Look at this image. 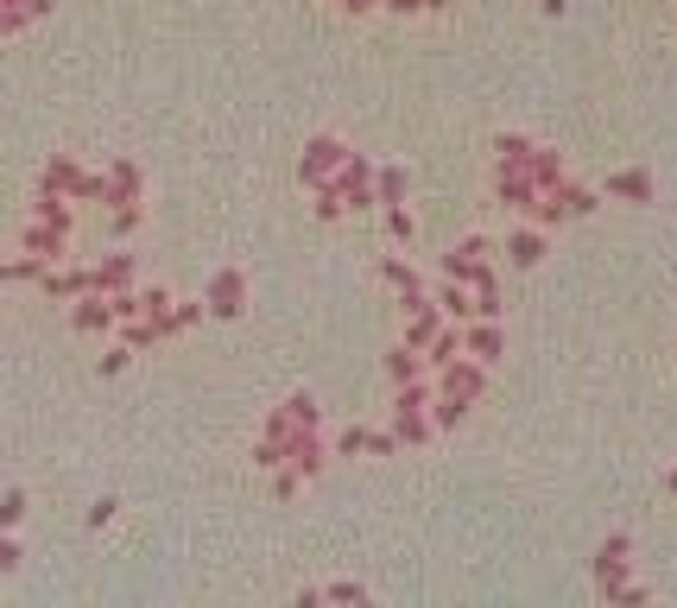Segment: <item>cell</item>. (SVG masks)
Instances as JSON below:
<instances>
[{
    "label": "cell",
    "mask_w": 677,
    "mask_h": 608,
    "mask_svg": "<svg viewBox=\"0 0 677 608\" xmlns=\"http://www.w3.org/2000/svg\"><path fill=\"white\" fill-rule=\"evenodd\" d=\"M424 406H431V394H424V387H406V394H399V412H393V437H399V444H424V437H431V412H424Z\"/></svg>",
    "instance_id": "obj_1"
},
{
    "label": "cell",
    "mask_w": 677,
    "mask_h": 608,
    "mask_svg": "<svg viewBox=\"0 0 677 608\" xmlns=\"http://www.w3.org/2000/svg\"><path fill=\"white\" fill-rule=\"evenodd\" d=\"M342 159H349V152L336 147V140H317L311 159H304V184H329V172H342Z\"/></svg>",
    "instance_id": "obj_2"
},
{
    "label": "cell",
    "mask_w": 677,
    "mask_h": 608,
    "mask_svg": "<svg viewBox=\"0 0 677 608\" xmlns=\"http://www.w3.org/2000/svg\"><path fill=\"white\" fill-rule=\"evenodd\" d=\"M209 311H222V317H235L241 311V273H222L209 285Z\"/></svg>",
    "instance_id": "obj_3"
},
{
    "label": "cell",
    "mask_w": 677,
    "mask_h": 608,
    "mask_svg": "<svg viewBox=\"0 0 677 608\" xmlns=\"http://www.w3.org/2000/svg\"><path fill=\"white\" fill-rule=\"evenodd\" d=\"M463 349H469L475 362H494V355H501V336L488 330V324H475V330H463Z\"/></svg>",
    "instance_id": "obj_4"
},
{
    "label": "cell",
    "mask_w": 677,
    "mask_h": 608,
    "mask_svg": "<svg viewBox=\"0 0 677 608\" xmlns=\"http://www.w3.org/2000/svg\"><path fill=\"white\" fill-rule=\"evenodd\" d=\"M506 254H513V260H520V267H538V254H545V242H538V235H513V242H506Z\"/></svg>",
    "instance_id": "obj_5"
},
{
    "label": "cell",
    "mask_w": 677,
    "mask_h": 608,
    "mask_svg": "<svg viewBox=\"0 0 677 608\" xmlns=\"http://www.w3.org/2000/svg\"><path fill=\"white\" fill-rule=\"evenodd\" d=\"M615 197H652V184H646V172H627V178H615L608 184Z\"/></svg>",
    "instance_id": "obj_6"
},
{
    "label": "cell",
    "mask_w": 677,
    "mask_h": 608,
    "mask_svg": "<svg viewBox=\"0 0 677 608\" xmlns=\"http://www.w3.org/2000/svg\"><path fill=\"white\" fill-rule=\"evenodd\" d=\"M13 558H20V546H7V539H0V571H7V564H13Z\"/></svg>",
    "instance_id": "obj_7"
},
{
    "label": "cell",
    "mask_w": 677,
    "mask_h": 608,
    "mask_svg": "<svg viewBox=\"0 0 677 608\" xmlns=\"http://www.w3.org/2000/svg\"><path fill=\"white\" fill-rule=\"evenodd\" d=\"M672 488H677V482H672Z\"/></svg>",
    "instance_id": "obj_8"
}]
</instances>
